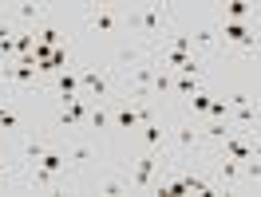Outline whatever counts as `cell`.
I'll return each mask as SVG.
<instances>
[{"instance_id": "obj_1", "label": "cell", "mask_w": 261, "mask_h": 197, "mask_svg": "<svg viewBox=\"0 0 261 197\" xmlns=\"http://www.w3.org/2000/svg\"><path fill=\"white\" fill-rule=\"evenodd\" d=\"M174 24H178V8L166 4V0H143V4H130L127 8V32L139 36V44L147 51L159 48Z\"/></svg>"}, {"instance_id": "obj_2", "label": "cell", "mask_w": 261, "mask_h": 197, "mask_svg": "<svg viewBox=\"0 0 261 197\" xmlns=\"http://www.w3.org/2000/svg\"><path fill=\"white\" fill-rule=\"evenodd\" d=\"M206 154H210V142H206L202 122L182 115L178 122L170 126V134H166V158L174 166H182V162H190V158H206Z\"/></svg>"}, {"instance_id": "obj_3", "label": "cell", "mask_w": 261, "mask_h": 197, "mask_svg": "<svg viewBox=\"0 0 261 197\" xmlns=\"http://www.w3.org/2000/svg\"><path fill=\"white\" fill-rule=\"evenodd\" d=\"M80 91L87 103H119V75L111 63H80Z\"/></svg>"}, {"instance_id": "obj_4", "label": "cell", "mask_w": 261, "mask_h": 197, "mask_svg": "<svg viewBox=\"0 0 261 197\" xmlns=\"http://www.w3.org/2000/svg\"><path fill=\"white\" fill-rule=\"evenodd\" d=\"M83 28L91 36H123L127 32V8L115 4V0H99V4H87L83 8Z\"/></svg>"}, {"instance_id": "obj_5", "label": "cell", "mask_w": 261, "mask_h": 197, "mask_svg": "<svg viewBox=\"0 0 261 197\" xmlns=\"http://www.w3.org/2000/svg\"><path fill=\"white\" fill-rule=\"evenodd\" d=\"M130 162H135V170L127 174L130 178V193H150L154 181H159V174H163V166H166V154L163 150H139Z\"/></svg>"}, {"instance_id": "obj_6", "label": "cell", "mask_w": 261, "mask_h": 197, "mask_svg": "<svg viewBox=\"0 0 261 197\" xmlns=\"http://www.w3.org/2000/svg\"><path fill=\"white\" fill-rule=\"evenodd\" d=\"M210 181L218 185V193H242V162L226 158V154H210Z\"/></svg>"}, {"instance_id": "obj_7", "label": "cell", "mask_w": 261, "mask_h": 197, "mask_svg": "<svg viewBox=\"0 0 261 197\" xmlns=\"http://www.w3.org/2000/svg\"><path fill=\"white\" fill-rule=\"evenodd\" d=\"M186 32H190V40H194V51L202 55V59H214V55H222V32H218V20H214V16L194 20Z\"/></svg>"}, {"instance_id": "obj_8", "label": "cell", "mask_w": 261, "mask_h": 197, "mask_svg": "<svg viewBox=\"0 0 261 197\" xmlns=\"http://www.w3.org/2000/svg\"><path fill=\"white\" fill-rule=\"evenodd\" d=\"M4 16L12 20L16 28H32V32H36L40 24H48V20L56 16V8H51V4H44V0H20V4H12Z\"/></svg>"}, {"instance_id": "obj_9", "label": "cell", "mask_w": 261, "mask_h": 197, "mask_svg": "<svg viewBox=\"0 0 261 197\" xmlns=\"http://www.w3.org/2000/svg\"><path fill=\"white\" fill-rule=\"evenodd\" d=\"M44 91H48L60 107L64 103H71V98H83V91H80V63L75 67H64V71H56L48 83H44Z\"/></svg>"}, {"instance_id": "obj_10", "label": "cell", "mask_w": 261, "mask_h": 197, "mask_svg": "<svg viewBox=\"0 0 261 197\" xmlns=\"http://www.w3.org/2000/svg\"><path fill=\"white\" fill-rule=\"evenodd\" d=\"M51 150L48 138H40V134H20V146H16V170H32L40 166V158Z\"/></svg>"}, {"instance_id": "obj_11", "label": "cell", "mask_w": 261, "mask_h": 197, "mask_svg": "<svg viewBox=\"0 0 261 197\" xmlns=\"http://www.w3.org/2000/svg\"><path fill=\"white\" fill-rule=\"evenodd\" d=\"M214 154H226V158H238V162H249V158H257V146H253V134L245 130H233L229 138H222Z\"/></svg>"}, {"instance_id": "obj_12", "label": "cell", "mask_w": 261, "mask_h": 197, "mask_svg": "<svg viewBox=\"0 0 261 197\" xmlns=\"http://www.w3.org/2000/svg\"><path fill=\"white\" fill-rule=\"evenodd\" d=\"M91 107L95 103H87V98H71L60 107V115H56V130H71V126H87V115H91Z\"/></svg>"}, {"instance_id": "obj_13", "label": "cell", "mask_w": 261, "mask_h": 197, "mask_svg": "<svg viewBox=\"0 0 261 197\" xmlns=\"http://www.w3.org/2000/svg\"><path fill=\"white\" fill-rule=\"evenodd\" d=\"M67 170H71V174H75V178H83V174H87V166L95 162V142H67Z\"/></svg>"}, {"instance_id": "obj_14", "label": "cell", "mask_w": 261, "mask_h": 197, "mask_svg": "<svg viewBox=\"0 0 261 197\" xmlns=\"http://www.w3.org/2000/svg\"><path fill=\"white\" fill-rule=\"evenodd\" d=\"M166 134H170V122L166 118H150V122L139 126V142H143V150H163L166 154Z\"/></svg>"}, {"instance_id": "obj_15", "label": "cell", "mask_w": 261, "mask_h": 197, "mask_svg": "<svg viewBox=\"0 0 261 197\" xmlns=\"http://www.w3.org/2000/svg\"><path fill=\"white\" fill-rule=\"evenodd\" d=\"M36 44H40V48H71V36H67V28L60 24V20L51 16L48 24L36 28Z\"/></svg>"}, {"instance_id": "obj_16", "label": "cell", "mask_w": 261, "mask_h": 197, "mask_svg": "<svg viewBox=\"0 0 261 197\" xmlns=\"http://www.w3.org/2000/svg\"><path fill=\"white\" fill-rule=\"evenodd\" d=\"M214 16L222 20H238V24H253V20L261 16V4H249V0H226Z\"/></svg>"}, {"instance_id": "obj_17", "label": "cell", "mask_w": 261, "mask_h": 197, "mask_svg": "<svg viewBox=\"0 0 261 197\" xmlns=\"http://www.w3.org/2000/svg\"><path fill=\"white\" fill-rule=\"evenodd\" d=\"M0 130L4 134H20V111H16V95L8 87H0Z\"/></svg>"}, {"instance_id": "obj_18", "label": "cell", "mask_w": 261, "mask_h": 197, "mask_svg": "<svg viewBox=\"0 0 261 197\" xmlns=\"http://www.w3.org/2000/svg\"><path fill=\"white\" fill-rule=\"evenodd\" d=\"M111 126L115 130H139V126H143L139 107H130V103H111Z\"/></svg>"}, {"instance_id": "obj_19", "label": "cell", "mask_w": 261, "mask_h": 197, "mask_svg": "<svg viewBox=\"0 0 261 197\" xmlns=\"http://www.w3.org/2000/svg\"><path fill=\"white\" fill-rule=\"evenodd\" d=\"M91 189L103 193V197H119V193H130V178H127V174H107V178L91 181Z\"/></svg>"}, {"instance_id": "obj_20", "label": "cell", "mask_w": 261, "mask_h": 197, "mask_svg": "<svg viewBox=\"0 0 261 197\" xmlns=\"http://www.w3.org/2000/svg\"><path fill=\"white\" fill-rule=\"evenodd\" d=\"M198 87H206V79H198V75H174V103L190 98Z\"/></svg>"}, {"instance_id": "obj_21", "label": "cell", "mask_w": 261, "mask_h": 197, "mask_svg": "<svg viewBox=\"0 0 261 197\" xmlns=\"http://www.w3.org/2000/svg\"><path fill=\"white\" fill-rule=\"evenodd\" d=\"M107 126H111V107H107V103L91 107V115H87V130H107Z\"/></svg>"}, {"instance_id": "obj_22", "label": "cell", "mask_w": 261, "mask_h": 197, "mask_svg": "<svg viewBox=\"0 0 261 197\" xmlns=\"http://www.w3.org/2000/svg\"><path fill=\"white\" fill-rule=\"evenodd\" d=\"M36 51V32L32 28H16V59H28Z\"/></svg>"}, {"instance_id": "obj_23", "label": "cell", "mask_w": 261, "mask_h": 197, "mask_svg": "<svg viewBox=\"0 0 261 197\" xmlns=\"http://www.w3.org/2000/svg\"><path fill=\"white\" fill-rule=\"evenodd\" d=\"M242 181H245V189H249V185L261 189V154L249 158V162H242Z\"/></svg>"}, {"instance_id": "obj_24", "label": "cell", "mask_w": 261, "mask_h": 197, "mask_svg": "<svg viewBox=\"0 0 261 197\" xmlns=\"http://www.w3.org/2000/svg\"><path fill=\"white\" fill-rule=\"evenodd\" d=\"M222 118H229V98H210L206 122H222Z\"/></svg>"}, {"instance_id": "obj_25", "label": "cell", "mask_w": 261, "mask_h": 197, "mask_svg": "<svg viewBox=\"0 0 261 197\" xmlns=\"http://www.w3.org/2000/svg\"><path fill=\"white\" fill-rule=\"evenodd\" d=\"M12 185H20V178L12 174V166L4 162V154H0V189H12Z\"/></svg>"}, {"instance_id": "obj_26", "label": "cell", "mask_w": 261, "mask_h": 197, "mask_svg": "<svg viewBox=\"0 0 261 197\" xmlns=\"http://www.w3.org/2000/svg\"><path fill=\"white\" fill-rule=\"evenodd\" d=\"M253 111H257V118H261V95H253Z\"/></svg>"}, {"instance_id": "obj_27", "label": "cell", "mask_w": 261, "mask_h": 197, "mask_svg": "<svg viewBox=\"0 0 261 197\" xmlns=\"http://www.w3.org/2000/svg\"><path fill=\"white\" fill-rule=\"evenodd\" d=\"M4 71H8V59H0V83H4Z\"/></svg>"}]
</instances>
